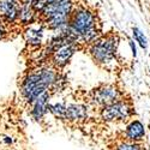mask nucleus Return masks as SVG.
<instances>
[{
	"label": "nucleus",
	"instance_id": "nucleus-1",
	"mask_svg": "<svg viewBox=\"0 0 150 150\" xmlns=\"http://www.w3.org/2000/svg\"><path fill=\"white\" fill-rule=\"evenodd\" d=\"M65 81L61 70L54 67L49 61L33 65L19 81V102L28 107L36 97L47 90H51L54 95L65 88Z\"/></svg>",
	"mask_w": 150,
	"mask_h": 150
},
{
	"label": "nucleus",
	"instance_id": "nucleus-2",
	"mask_svg": "<svg viewBox=\"0 0 150 150\" xmlns=\"http://www.w3.org/2000/svg\"><path fill=\"white\" fill-rule=\"evenodd\" d=\"M120 37L117 33L102 34V36L94 43L86 47L84 51L89 54L95 64L105 70L113 71L118 66V48Z\"/></svg>",
	"mask_w": 150,
	"mask_h": 150
},
{
	"label": "nucleus",
	"instance_id": "nucleus-3",
	"mask_svg": "<svg viewBox=\"0 0 150 150\" xmlns=\"http://www.w3.org/2000/svg\"><path fill=\"white\" fill-rule=\"evenodd\" d=\"M76 0H57L37 12V23L46 30L54 31L67 24Z\"/></svg>",
	"mask_w": 150,
	"mask_h": 150
},
{
	"label": "nucleus",
	"instance_id": "nucleus-4",
	"mask_svg": "<svg viewBox=\"0 0 150 150\" xmlns=\"http://www.w3.org/2000/svg\"><path fill=\"white\" fill-rule=\"evenodd\" d=\"M125 97L124 91L114 83L100 84L91 89L89 93H86L83 97L84 101L88 103L93 109L96 112L107 105L119 101L120 98Z\"/></svg>",
	"mask_w": 150,
	"mask_h": 150
},
{
	"label": "nucleus",
	"instance_id": "nucleus-5",
	"mask_svg": "<svg viewBox=\"0 0 150 150\" xmlns=\"http://www.w3.org/2000/svg\"><path fill=\"white\" fill-rule=\"evenodd\" d=\"M97 115L100 120L106 124L127 122L134 115V107L130 98L122 97L117 102L100 108L97 110Z\"/></svg>",
	"mask_w": 150,
	"mask_h": 150
},
{
	"label": "nucleus",
	"instance_id": "nucleus-6",
	"mask_svg": "<svg viewBox=\"0 0 150 150\" xmlns=\"http://www.w3.org/2000/svg\"><path fill=\"white\" fill-rule=\"evenodd\" d=\"M93 108L84 100H76L72 102H66V120L65 124L70 126H79L90 119Z\"/></svg>",
	"mask_w": 150,
	"mask_h": 150
},
{
	"label": "nucleus",
	"instance_id": "nucleus-7",
	"mask_svg": "<svg viewBox=\"0 0 150 150\" xmlns=\"http://www.w3.org/2000/svg\"><path fill=\"white\" fill-rule=\"evenodd\" d=\"M78 49H81L79 46L73 40H66L54 49L52 54L48 57L47 61H49L58 70L62 71L67 66L70 60L72 59V57Z\"/></svg>",
	"mask_w": 150,
	"mask_h": 150
},
{
	"label": "nucleus",
	"instance_id": "nucleus-8",
	"mask_svg": "<svg viewBox=\"0 0 150 150\" xmlns=\"http://www.w3.org/2000/svg\"><path fill=\"white\" fill-rule=\"evenodd\" d=\"M52 97H53V93L51 90H47L43 94H41L39 97H36L28 106V108H29L28 113L34 121L41 124L46 119V115L49 113L48 106H49V102H51Z\"/></svg>",
	"mask_w": 150,
	"mask_h": 150
},
{
	"label": "nucleus",
	"instance_id": "nucleus-9",
	"mask_svg": "<svg viewBox=\"0 0 150 150\" xmlns=\"http://www.w3.org/2000/svg\"><path fill=\"white\" fill-rule=\"evenodd\" d=\"M145 137H146V127L142 120L131 119L126 122L125 129L122 131V139L143 143Z\"/></svg>",
	"mask_w": 150,
	"mask_h": 150
},
{
	"label": "nucleus",
	"instance_id": "nucleus-10",
	"mask_svg": "<svg viewBox=\"0 0 150 150\" xmlns=\"http://www.w3.org/2000/svg\"><path fill=\"white\" fill-rule=\"evenodd\" d=\"M37 22V11L33 7V5L27 1L22 3L19 16H18V25L22 29H25Z\"/></svg>",
	"mask_w": 150,
	"mask_h": 150
},
{
	"label": "nucleus",
	"instance_id": "nucleus-11",
	"mask_svg": "<svg viewBox=\"0 0 150 150\" xmlns=\"http://www.w3.org/2000/svg\"><path fill=\"white\" fill-rule=\"evenodd\" d=\"M48 112H49V113H51L57 120H59V121H61V122H65V120H66V102H65V101L55 102V103L49 102Z\"/></svg>",
	"mask_w": 150,
	"mask_h": 150
},
{
	"label": "nucleus",
	"instance_id": "nucleus-12",
	"mask_svg": "<svg viewBox=\"0 0 150 150\" xmlns=\"http://www.w3.org/2000/svg\"><path fill=\"white\" fill-rule=\"evenodd\" d=\"M132 39L142 49H144V51H146V49H148V46H149L148 37L145 36V34L139 28H137V27L132 28Z\"/></svg>",
	"mask_w": 150,
	"mask_h": 150
},
{
	"label": "nucleus",
	"instance_id": "nucleus-13",
	"mask_svg": "<svg viewBox=\"0 0 150 150\" xmlns=\"http://www.w3.org/2000/svg\"><path fill=\"white\" fill-rule=\"evenodd\" d=\"M113 150H144V144L138 142H130L126 139H121L115 144Z\"/></svg>",
	"mask_w": 150,
	"mask_h": 150
},
{
	"label": "nucleus",
	"instance_id": "nucleus-14",
	"mask_svg": "<svg viewBox=\"0 0 150 150\" xmlns=\"http://www.w3.org/2000/svg\"><path fill=\"white\" fill-rule=\"evenodd\" d=\"M11 29H12V27H10L8 24H6L0 18V41H4L7 39L8 35L11 34Z\"/></svg>",
	"mask_w": 150,
	"mask_h": 150
},
{
	"label": "nucleus",
	"instance_id": "nucleus-15",
	"mask_svg": "<svg viewBox=\"0 0 150 150\" xmlns=\"http://www.w3.org/2000/svg\"><path fill=\"white\" fill-rule=\"evenodd\" d=\"M127 45H129V47H130V49H131L132 57L136 58L138 53H137V46H136V42L133 41V39H129V40H127Z\"/></svg>",
	"mask_w": 150,
	"mask_h": 150
},
{
	"label": "nucleus",
	"instance_id": "nucleus-16",
	"mask_svg": "<svg viewBox=\"0 0 150 150\" xmlns=\"http://www.w3.org/2000/svg\"><path fill=\"white\" fill-rule=\"evenodd\" d=\"M22 3H27V1H29V0H21Z\"/></svg>",
	"mask_w": 150,
	"mask_h": 150
}]
</instances>
